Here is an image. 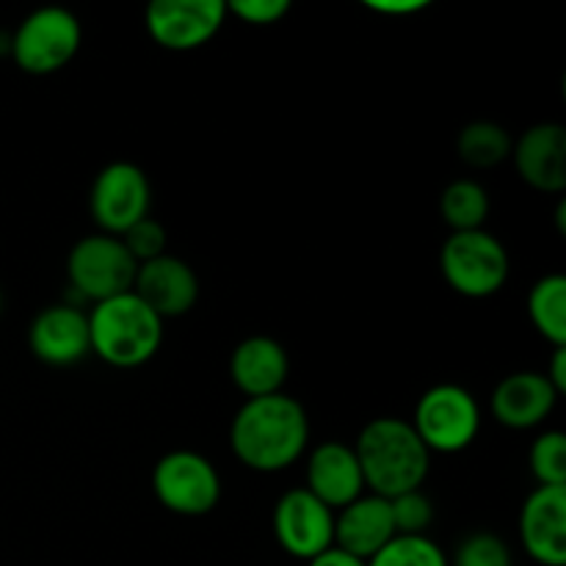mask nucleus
<instances>
[{
  "label": "nucleus",
  "mask_w": 566,
  "mask_h": 566,
  "mask_svg": "<svg viewBox=\"0 0 566 566\" xmlns=\"http://www.w3.org/2000/svg\"><path fill=\"white\" fill-rule=\"evenodd\" d=\"M310 442L302 403L285 392L247 398L230 426V448L241 464L258 473H280L296 464Z\"/></svg>",
  "instance_id": "obj_1"
},
{
  "label": "nucleus",
  "mask_w": 566,
  "mask_h": 566,
  "mask_svg": "<svg viewBox=\"0 0 566 566\" xmlns=\"http://www.w3.org/2000/svg\"><path fill=\"white\" fill-rule=\"evenodd\" d=\"M354 453L370 495L385 501L420 490L431 468V453L403 418L370 420L359 431Z\"/></svg>",
  "instance_id": "obj_2"
},
{
  "label": "nucleus",
  "mask_w": 566,
  "mask_h": 566,
  "mask_svg": "<svg viewBox=\"0 0 566 566\" xmlns=\"http://www.w3.org/2000/svg\"><path fill=\"white\" fill-rule=\"evenodd\" d=\"M88 340L92 354L111 368H142L164 343V321L133 291L122 293L94 304L88 313Z\"/></svg>",
  "instance_id": "obj_3"
},
{
  "label": "nucleus",
  "mask_w": 566,
  "mask_h": 566,
  "mask_svg": "<svg viewBox=\"0 0 566 566\" xmlns=\"http://www.w3.org/2000/svg\"><path fill=\"white\" fill-rule=\"evenodd\" d=\"M81 22L72 11L48 6L20 22L9 39V55L28 75H53L81 50Z\"/></svg>",
  "instance_id": "obj_4"
},
{
  "label": "nucleus",
  "mask_w": 566,
  "mask_h": 566,
  "mask_svg": "<svg viewBox=\"0 0 566 566\" xmlns=\"http://www.w3.org/2000/svg\"><path fill=\"white\" fill-rule=\"evenodd\" d=\"M442 276L468 298H490L506 285L509 252L492 232H451L440 252Z\"/></svg>",
  "instance_id": "obj_5"
},
{
  "label": "nucleus",
  "mask_w": 566,
  "mask_h": 566,
  "mask_svg": "<svg viewBox=\"0 0 566 566\" xmlns=\"http://www.w3.org/2000/svg\"><path fill=\"white\" fill-rule=\"evenodd\" d=\"M412 429L429 453L464 451L481 431L479 401L459 385L431 387L415 407Z\"/></svg>",
  "instance_id": "obj_6"
},
{
  "label": "nucleus",
  "mask_w": 566,
  "mask_h": 566,
  "mask_svg": "<svg viewBox=\"0 0 566 566\" xmlns=\"http://www.w3.org/2000/svg\"><path fill=\"white\" fill-rule=\"evenodd\" d=\"M138 263L116 235L94 232L72 247L66 260L70 287L92 304L133 291Z\"/></svg>",
  "instance_id": "obj_7"
},
{
  "label": "nucleus",
  "mask_w": 566,
  "mask_h": 566,
  "mask_svg": "<svg viewBox=\"0 0 566 566\" xmlns=\"http://www.w3.org/2000/svg\"><path fill=\"white\" fill-rule=\"evenodd\" d=\"M153 492L160 506L180 517H205L219 506V470L193 451H171L153 470Z\"/></svg>",
  "instance_id": "obj_8"
},
{
  "label": "nucleus",
  "mask_w": 566,
  "mask_h": 566,
  "mask_svg": "<svg viewBox=\"0 0 566 566\" xmlns=\"http://www.w3.org/2000/svg\"><path fill=\"white\" fill-rule=\"evenodd\" d=\"M153 188L144 169L127 160L108 164L94 177L92 193H88V210L94 224L105 235H125L136 221L147 219Z\"/></svg>",
  "instance_id": "obj_9"
},
{
  "label": "nucleus",
  "mask_w": 566,
  "mask_h": 566,
  "mask_svg": "<svg viewBox=\"0 0 566 566\" xmlns=\"http://www.w3.org/2000/svg\"><path fill=\"white\" fill-rule=\"evenodd\" d=\"M227 20L224 0H155L147 6L144 25L155 44L188 53L208 44Z\"/></svg>",
  "instance_id": "obj_10"
},
{
  "label": "nucleus",
  "mask_w": 566,
  "mask_h": 566,
  "mask_svg": "<svg viewBox=\"0 0 566 566\" xmlns=\"http://www.w3.org/2000/svg\"><path fill=\"white\" fill-rule=\"evenodd\" d=\"M274 536L287 556L313 562L335 547V512L307 490H291L274 506Z\"/></svg>",
  "instance_id": "obj_11"
},
{
  "label": "nucleus",
  "mask_w": 566,
  "mask_h": 566,
  "mask_svg": "<svg viewBox=\"0 0 566 566\" xmlns=\"http://www.w3.org/2000/svg\"><path fill=\"white\" fill-rule=\"evenodd\" d=\"M31 354L53 368H70L92 354L88 340V313L75 304H53L44 307L28 329Z\"/></svg>",
  "instance_id": "obj_12"
},
{
  "label": "nucleus",
  "mask_w": 566,
  "mask_h": 566,
  "mask_svg": "<svg viewBox=\"0 0 566 566\" xmlns=\"http://www.w3.org/2000/svg\"><path fill=\"white\" fill-rule=\"evenodd\" d=\"M520 539L542 566H566V486H536L520 512Z\"/></svg>",
  "instance_id": "obj_13"
},
{
  "label": "nucleus",
  "mask_w": 566,
  "mask_h": 566,
  "mask_svg": "<svg viewBox=\"0 0 566 566\" xmlns=\"http://www.w3.org/2000/svg\"><path fill=\"white\" fill-rule=\"evenodd\" d=\"M133 293L160 321L180 318V315L191 313L197 304L199 280L186 260L175 258V254H160V258L138 265Z\"/></svg>",
  "instance_id": "obj_14"
},
{
  "label": "nucleus",
  "mask_w": 566,
  "mask_h": 566,
  "mask_svg": "<svg viewBox=\"0 0 566 566\" xmlns=\"http://www.w3.org/2000/svg\"><path fill=\"white\" fill-rule=\"evenodd\" d=\"M517 175L542 193H562L566 188V130L558 122L528 127L512 144Z\"/></svg>",
  "instance_id": "obj_15"
},
{
  "label": "nucleus",
  "mask_w": 566,
  "mask_h": 566,
  "mask_svg": "<svg viewBox=\"0 0 566 566\" xmlns=\"http://www.w3.org/2000/svg\"><path fill=\"white\" fill-rule=\"evenodd\" d=\"M558 392L539 370H520V374L506 376L495 387L490 398L492 415L501 426L514 431L536 429L542 420L551 418L556 409Z\"/></svg>",
  "instance_id": "obj_16"
},
{
  "label": "nucleus",
  "mask_w": 566,
  "mask_h": 566,
  "mask_svg": "<svg viewBox=\"0 0 566 566\" xmlns=\"http://www.w3.org/2000/svg\"><path fill=\"white\" fill-rule=\"evenodd\" d=\"M304 490L318 497L332 512L346 509L348 503L365 495L363 468H359L354 448L335 440L315 448L307 459V486Z\"/></svg>",
  "instance_id": "obj_17"
},
{
  "label": "nucleus",
  "mask_w": 566,
  "mask_h": 566,
  "mask_svg": "<svg viewBox=\"0 0 566 566\" xmlns=\"http://www.w3.org/2000/svg\"><path fill=\"white\" fill-rule=\"evenodd\" d=\"M291 374V363L280 340L269 335H252L235 346L230 357V379L247 398H263L282 392Z\"/></svg>",
  "instance_id": "obj_18"
},
{
  "label": "nucleus",
  "mask_w": 566,
  "mask_h": 566,
  "mask_svg": "<svg viewBox=\"0 0 566 566\" xmlns=\"http://www.w3.org/2000/svg\"><path fill=\"white\" fill-rule=\"evenodd\" d=\"M396 536L390 501L379 495H359L335 517V547L370 562Z\"/></svg>",
  "instance_id": "obj_19"
},
{
  "label": "nucleus",
  "mask_w": 566,
  "mask_h": 566,
  "mask_svg": "<svg viewBox=\"0 0 566 566\" xmlns=\"http://www.w3.org/2000/svg\"><path fill=\"white\" fill-rule=\"evenodd\" d=\"M528 315L553 348L566 346V276L547 274L531 287Z\"/></svg>",
  "instance_id": "obj_20"
},
{
  "label": "nucleus",
  "mask_w": 566,
  "mask_h": 566,
  "mask_svg": "<svg viewBox=\"0 0 566 566\" xmlns=\"http://www.w3.org/2000/svg\"><path fill=\"white\" fill-rule=\"evenodd\" d=\"M512 136L506 127L495 125V122H470L462 127L457 138L459 158L473 169H495L503 160L512 158Z\"/></svg>",
  "instance_id": "obj_21"
},
{
  "label": "nucleus",
  "mask_w": 566,
  "mask_h": 566,
  "mask_svg": "<svg viewBox=\"0 0 566 566\" xmlns=\"http://www.w3.org/2000/svg\"><path fill=\"white\" fill-rule=\"evenodd\" d=\"M440 213L453 232L484 230V221L490 216V197L479 182L457 180L442 191Z\"/></svg>",
  "instance_id": "obj_22"
},
{
  "label": "nucleus",
  "mask_w": 566,
  "mask_h": 566,
  "mask_svg": "<svg viewBox=\"0 0 566 566\" xmlns=\"http://www.w3.org/2000/svg\"><path fill=\"white\" fill-rule=\"evenodd\" d=\"M368 566H451L429 536H392Z\"/></svg>",
  "instance_id": "obj_23"
},
{
  "label": "nucleus",
  "mask_w": 566,
  "mask_h": 566,
  "mask_svg": "<svg viewBox=\"0 0 566 566\" xmlns=\"http://www.w3.org/2000/svg\"><path fill=\"white\" fill-rule=\"evenodd\" d=\"M531 473L539 486H566V437L545 431L531 446Z\"/></svg>",
  "instance_id": "obj_24"
},
{
  "label": "nucleus",
  "mask_w": 566,
  "mask_h": 566,
  "mask_svg": "<svg viewBox=\"0 0 566 566\" xmlns=\"http://www.w3.org/2000/svg\"><path fill=\"white\" fill-rule=\"evenodd\" d=\"M453 566H514V562L501 536L490 531H475L459 542Z\"/></svg>",
  "instance_id": "obj_25"
},
{
  "label": "nucleus",
  "mask_w": 566,
  "mask_h": 566,
  "mask_svg": "<svg viewBox=\"0 0 566 566\" xmlns=\"http://www.w3.org/2000/svg\"><path fill=\"white\" fill-rule=\"evenodd\" d=\"M390 514L396 536H426V528L434 523V506L420 490L390 497Z\"/></svg>",
  "instance_id": "obj_26"
},
{
  "label": "nucleus",
  "mask_w": 566,
  "mask_h": 566,
  "mask_svg": "<svg viewBox=\"0 0 566 566\" xmlns=\"http://www.w3.org/2000/svg\"><path fill=\"white\" fill-rule=\"evenodd\" d=\"M119 241L125 243V249L130 252V258L136 260L138 265L166 254V230L153 219V216L136 221L125 235H119Z\"/></svg>",
  "instance_id": "obj_27"
},
{
  "label": "nucleus",
  "mask_w": 566,
  "mask_h": 566,
  "mask_svg": "<svg viewBox=\"0 0 566 566\" xmlns=\"http://www.w3.org/2000/svg\"><path fill=\"white\" fill-rule=\"evenodd\" d=\"M291 11L287 0H235V3H227V14H235L238 20L247 22V25H276L282 22Z\"/></svg>",
  "instance_id": "obj_28"
},
{
  "label": "nucleus",
  "mask_w": 566,
  "mask_h": 566,
  "mask_svg": "<svg viewBox=\"0 0 566 566\" xmlns=\"http://www.w3.org/2000/svg\"><path fill=\"white\" fill-rule=\"evenodd\" d=\"M370 11H379V14H387V17H403V14H418V11H423L426 0H368Z\"/></svg>",
  "instance_id": "obj_29"
},
{
  "label": "nucleus",
  "mask_w": 566,
  "mask_h": 566,
  "mask_svg": "<svg viewBox=\"0 0 566 566\" xmlns=\"http://www.w3.org/2000/svg\"><path fill=\"white\" fill-rule=\"evenodd\" d=\"M307 566H368V562L340 551V547H329V551H324L321 556H315L313 562H307Z\"/></svg>",
  "instance_id": "obj_30"
},
{
  "label": "nucleus",
  "mask_w": 566,
  "mask_h": 566,
  "mask_svg": "<svg viewBox=\"0 0 566 566\" xmlns=\"http://www.w3.org/2000/svg\"><path fill=\"white\" fill-rule=\"evenodd\" d=\"M547 381L553 385V390L562 396L566 392V346L564 348H553V359H551V368H547Z\"/></svg>",
  "instance_id": "obj_31"
},
{
  "label": "nucleus",
  "mask_w": 566,
  "mask_h": 566,
  "mask_svg": "<svg viewBox=\"0 0 566 566\" xmlns=\"http://www.w3.org/2000/svg\"><path fill=\"white\" fill-rule=\"evenodd\" d=\"M0 307H3V296H0Z\"/></svg>",
  "instance_id": "obj_32"
}]
</instances>
